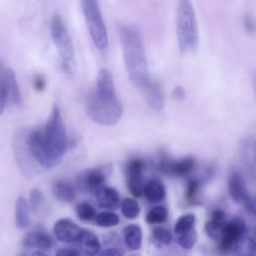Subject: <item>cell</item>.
<instances>
[{"mask_svg":"<svg viewBox=\"0 0 256 256\" xmlns=\"http://www.w3.org/2000/svg\"><path fill=\"white\" fill-rule=\"evenodd\" d=\"M228 191L237 204L245 205L250 199L246 181L238 171H233L228 179Z\"/></svg>","mask_w":256,"mask_h":256,"instance_id":"cell-13","label":"cell"},{"mask_svg":"<svg viewBox=\"0 0 256 256\" xmlns=\"http://www.w3.org/2000/svg\"><path fill=\"white\" fill-rule=\"evenodd\" d=\"M195 215L192 213H187L178 218L174 226V232L178 235L180 233L186 232L194 227L195 224Z\"/></svg>","mask_w":256,"mask_h":256,"instance_id":"cell-28","label":"cell"},{"mask_svg":"<svg viewBox=\"0 0 256 256\" xmlns=\"http://www.w3.org/2000/svg\"><path fill=\"white\" fill-rule=\"evenodd\" d=\"M245 232H246V224L243 219L234 218L233 220L226 222L221 238L219 239L220 249L223 252L232 251L237 241L244 236Z\"/></svg>","mask_w":256,"mask_h":256,"instance_id":"cell-10","label":"cell"},{"mask_svg":"<svg viewBox=\"0 0 256 256\" xmlns=\"http://www.w3.org/2000/svg\"><path fill=\"white\" fill-rule=\"evenodd\" d=\"M27 138L28 132L25 129L18 130L13 137L12 147L19 169L25 177L30 178L35 174L36 166L34 162L35 159L31 154Z\"/></svg>","mask_w":256,"mask_h":256,"instance_id":"cell-6","label":"cell"},{"mask_svg":"<svg viewBox=\"0 0 256 256\" xmlns=\"http://www.w3.org/2000/svg\"><path fill=\"white\" fill-rule=\"evenodd\" d=\"M200 189V181L198 179H191L186 187V198L188 201H194Z\"/></svg>","mask_w":256,"mask_h":256,"instance_id":"cell-35","label":"cell"},{"mask_svg":"<svg viewBox=\"0 0 256 256\" xmlns=\"http://www.w3.org/2000/svg\"><path fill=\"white\" fill-rule=\"evenodd\" d=\"M80 253L77 251V250H75V249H72V248H69V249H67V248H64V249H60L57 253H56V255H61V256H78Z\"/></svg>","mask_w":256,"mask_h":256,"instance_id":"cell-39","label":"cell"},{"mask_svg":"<svg viewBox=\"0 0 256 256\" xmlns=\"http://www.w3.org/2000/svg\"><path fill=\"white\" fill-rule=\"evenodd\" d=\"M22 243L27 248L47 250L53 245V240L45 231L37 229L27 233L24 236Z\"/></svg>","mask_w":256,"mask_h":256,"instance_id":"cell-15","label":"cell"},{"mask_svg":"<svg viewBox=\"0 0 256 256\" xmlns=\"http://www.w3.org/2000/svg\"><path fill=\"white\" fill-rule=\"evenodd\" d=\"M168 212L164 206L153 207L146 215V222L149 224H160L167 220Z\"/></svg>","mask_w":256,"mask_h":256,"instance_id":"cell-27","label":"cell"},{"mask_svg":"<svg viewBox=\"0 0 256 256\" xmlns=\"http://www.w3.org/2000/svg\"><path fill=\"white\" fill-rule=\"evenodd\" d=\"M176 34L182 54L194 52L199 43L198 25L194 8L189 0H180L176 12Z\"/></svg>","mask_w":256,"mask_h":256,"instance_id":"cell-3","label":"cell"},{"mask_svg":"<svg viewBox=\"0 0 256 256\" xmlns=\"http://www.w3.org/2000/svg\"><path fill=\"white\" fill-rule=\"evenodd\" d=\"M95 196L99 206L105 209H116L120 203L118 191L111 187L102 186L95 192Z\"/></svg>","mask_w":256,"mask_h":256,"instance_id":"cell-18","label":"cell"},{"mask_svg":"<svg viewBox=\"0 0 256 256\" xmlns=\"http://www.w3.org/2000/svg\"><path fill=\"white\" fill-rule=\"evenodd\" d=\"M82 251L87 255H95L100 252V242L97 236L88 230H83V233L79 239Z\"/></svg>","mask_w":256,"mask_h":256,"instance_id":"cell-23","label":"cell"},{"mask_svg":"<svg viewBox=\"0 0 256 256\" xmlns=\"http://www.w3.org/2000/svg\"><path fill=\"white\" fill-rule=\"evenodd\" d=\"M101 255H108V256H116V255H121L122 252L119 251L117 248H106L103 251L99 252Z\"/></svg>","mask_w":256,"mask_h":256,"instance_id":"cell-40","label":"cell"},{"mask_svg":"<svg viewBox=\"0 0 256 256\" xmlns=\"http://www.w3.org/2000/svg\"><path fill=\"white\" fill-rule=\"evenodd\" d=\"M53 194L55 198H57L59 201L70 203L75 198V189L74 187L66 182L65 180H57L52 188Z\"/></svg>","mask_w":256,"mask_h":256,"instance_id":"cell-22","label":"cell"},{"mask_svg":"<svg viewBox=\"0 0 256 256\" xmlns=\"http://www.w3.org/2000/svg\"><path fill=\"white\" fill-rule=\"evenodd\" d=\"M232 252L238 255H255L256 254V241L250 237L240 238L235 246L233 247Z\"/></svg>","mask_w":256,"mask_h":256,"instance_id":"cell-25","label":"cell"},{"mask_svg":"<svg viewBox=\"0 0 256 256\" xmlns=\"http://www.w3.org/2000/svg\"><path fill=\"white\" fill-rule=\"evenodd\" d=\"M184 90L181 88V87H175L173 92H172V96L173 98L177 99V100H182L184 98Z\"/></svg>","mask_w":256,"mask_h":256,"instance_id":"cell-41","label":"cell"},{"mask_svg":"<svg viewBox=\"0 0 256 256\" xmlns=\"http://www.w3.org/2000/svg\"><path fill=\"white\" fill-rule=\"evenodd\" d=\"M77 217L82 221H90L95 219L96 211L94 207L88 202H81L76 206Z\"/></svg>","mask_w":256,"mask_h":256,"instance_id":"cell-31","label":"cell"},{"mask_svg":"<svg viewBox=\"0 0 256 256\" xmlns=\"http://www.w3.org/2000/svg\"><path fill=\"white\" fill-rule=\"evenodd\" d=\"M43 202H44V196H43V193L41 192V190H39L37 188L31 189L30 193H29V206H30V208L34 212H36L40 209Z\"/></svg>","mask_w":256,"mask_h":256,"instance_id":"cell-33","label":"cell"},{"mask_svg":"<svg viewBox=\"0 0 256 256\" xmlns=\"http://www.w3.org/2000/svg\"><path fill=\"white\" fill-rule=\"evenodd\" d=\"M143 195L150 203H158L165 198L166 190L161 181L158 179H150L145 182Z\"/></svg>","mask_w":256,"mask_h":256,"instance_id":"cell-19","label":"cell"},{"mask_svg":"<svg viewBox=\"0 0 256 256\" xmlns=\"http://www.w3.org/2000/svg\"><path fill=\"white\" fill-rule=\"evenodd\" d=\"M86 110L90 118L101 125L116 124L123 112L122 105L117 96L102 95L93 91L86 100Z\"/></svg>","mask_w":256,"mask_h":256,"instance_id":"cell-4","label":"cell"},{"mask_svg":"<svg viewBox=\"0 0 256 256\" xmlns=\"http://www.w3.org/2000/svg\"><path fill=\"white\" fill-rule=\"evenodd\" d=\"M53 232L55 237L59 241L65 243H72L75 241H79L83 233V229L76 225L72 220L63 218L55 223Z\"/></svg>","mask_w":256,"mask_h":256,"instance_id":"cell-12","label":"cell"},{"mask_svg":"<svg viewBox=\"0 0 256 256\" xmlns=\"http://www.w3.org/2000/svg\"><path fill=\"white\" fill-rule=\"evenodd\" d=\"M50 33L64 64L69 66L74 56V49L66 26L59 15H55L52 18Z\"/></svg>","mask_w":256,"mask_h":256,"instance_id":"cell-7","label":"cell"},{"mask_svg":"<svg viewBox=\"0 0 256 256\" xmlns=\"http://www.w3.org/2000/svg\"><path fill=\"white\" fill-rule=\"evenodd\" d=\"M144 163L139 158L130 159L125 166L126 184L129 192L135 197H141L144 190V179H143Z\"/></svg>","mask_w":256,"mask_h":256,"instance_id":"cell-8","label":"cell"},{"mask_svg":"<svg viewBox=\"0 0 256 256\" xmlns=\"http://www.w3.org/2000/svg\"><path fill=\"white\" fill-rule=\"evenodd\" d=\"M196 241H197V233L194 230V228L178 234L177 242L183 249H186V250L191 249L195 245Z\"/></svg>","mask_w":256,"mask_h":256,"instance_id":"cell-32","label":"cell"},{"mask_svg":"<svg viewBox=\"0 0 256 256\" xmlns=\"http://www.w3.org/2000/svg\"><path fill=\"white\" fill-rule=\"evenodd\" d=\"M106 173L102 168L87 169L79 173L76 177V188L85 193L96 192L105 182Z\"/></svg>","mask_w":256,"mask_h":256,"instance_id":"cell-9","label":"cell"},{"mask_svg":"<svg viewBox=\"0 0 256 256\" xmlns=\"http://www.w3.org/2000/svg\"><path fill=\"white\" fill-rule=\"evenodd\" d=\"M4 82L8 101L17 107L22 106V97L17 83L16 75L10 68L4 69Z\"/></svg>","mask_w":256,"mask_h":256,"instance_id":"cell-17","label":"cell"},{"mask_svg":"<svg viewBox=\"0 0 256 256\" xmlns=\"http://www.w3.org/2000/svg\"><path fill=\"white\" fill-rule=\"evenodd\" d=\"M225 225L226 221L224 212L220 209H216L211 213L210 219L206 222L205 231L211 239L219 240L221 238Z\"/></svg>","mask_w":256,"mask_h":256,"instance_id":"cell-16","label":"cell"},{"mask_svg":"<svg viewBox=\"0 0 256 256\" xmlns=\"http://www.w3.org/2000/svg\"><path fill=\"white\" fill-rule=\"evenodd\" d=\"M33 87L36 91H43L46 87L45 77L41 74H37L33 79Z\"/></svg>","mask_w":256,"mask_h":256,"instance_id":"cell-36","label":"cell"},{"mask_svg":"<svg viewBox=\"0 0 256 256\" xmlns=\"http://www.w3.org/2000/svg\"><path fill=\"white\" fill-rule=\"evenodd\" d=\"M97 93L108 96H115V87L111 72L106 68H101L97 74L96 90Z\"/></svg>","mask_w":256,"mask_h":256,"instance_id":"cell-20","label":"cell"},{"mask_svg":"<svg viewBox=\"0 0 256 256\" xmlns=\"http://www.w3.org/2000/svg\"><path fill=\"white\" fill-rule=\"evenodd\" d=\"M244 206L250 214L256 216V197H250V199Z\"/></svg>","mask_w":256,"mask_h":256,"instance_id":"cell-38","label":"cell"},{"mask_svg":"<svg viewBox=\"0 0 256 256\" xmlns=\"http://www.w3.org/2000/svg\"><path fill=\"white\" fill-rule=\"evenodd\" d=\"M94 220H95V223L101 227H113L118 225L120 221L117 214L109 211H105L97 214Z\"/></svg>","mask_w":256,"mask_h":256,"instance_id":"cell-30","label":"cell"},{"mask_svg":"<svg viewBox=\"0 0 256 256\" xmlns=\"http://www.w3.org/2000/svg\"><path fill=\"white\" fill-rule=\"evenodd\" d=\"M252 160H253L254 164L256 165V141L254 142V144L252 146Z\"/></svg>","mask_w":256,"mask_h":256,"instance_id":"cell-42","label":"cell"},{"mask_svg":"<svg viewBox=\"0 0 256 256\" xmlns=\"http://www.w3.org/2000/svg\"><path fill=\"white\" fill-rule=\"evenodd\" d=\"M146 103L154 110H161L164 107V95L160 85L152 80L141 88Z\"/></svg>","mask_w":256,"mask_h":256,"instance_id":"cell-14","label":"cell"},{"mask_svg":"<svg viewBox=\"0 0 256 256\" xmlns=\"http://www.w3.org/2000/svg\"><path fill=\"white\" fill-rule=\"evenodd\" d=\"M124 240L131 250H138L142 244V230L138 225L130 224L124 229Z\"/></svg>","mask_w":256,"mask_h":256,"instance_id":"cell-24","label":"cell"},{"mask_svg":"<svg viewBox=\"0 0 256 256\" xmlns=\"http://www.w3.org/2000/svg\"><path fill=\"white\" fill-rule=\"evenodd\" d=\"M255 235H256V229H255Z\"/></svg>","mask_w":256,"mask_h":256,"instance_id":"cell-44","label":"cell"},{"mask_svg":"<svg viewBox=\"0 0 256 256\" xmlns=\"http://www.w3.org/2000/svg\"><path fill=\"white\" fill-rule=\"evenodd\" d=\"M82 11L94 45L99 50H105L108 46V37L97 0H82Z\"/></svg>","mask_w":256,"mask_h":256,"instance_id":"cell-5","label":"cell"},{"mask_svg":"<svg viewBox=\"0 0 256 256\" xmlns=\"http://www.w3.org/2000/svg\"><path fill=\"white\" fill-rule=\"evenodd\" d=\"M243 23H244V26L246 28V30L249 32V33H254L255 30H256V24H255V21L254 19L249 16V15H245L243 17Z\"/></svg>","mask_w":256,"mask_h":256,"instance_id":"cell-37","label":"cell"},{"mask_svg":"<svg viewBox=\"0 0 256 256\" xmlns=\"http://www.w3.org/2000/svg\"><path fill=\"white\" fill-rule=\"evenodd\" d=\"M195 161L192 157H185L178 160H171L167 157H161L158 162V169L169 176L184 177L194 168Z\"/></svg>","mask_w":256,"mask_h":256,"instance_id":"cell-11","label":"cell"},{"mask_svg":"<svg viewBox=\"0 0 256 256\" xmlns=\"http://www.w3.org/2000/svg\"><path fill=\"white\" fill-rule=\"evenodd\" d=\"M121 212L127 219H135L140 213L138 202L132 198H124L121 202Z\"/></svg>","mask_w":256,"mask_h":256,"instance_id":"cell-26","label":"cell"},{"mask_svg":"<svg viewBox=\"0 0 256 256\" xmlns=\"http://www.w3.org/2000/svg\"><path fill=\"white\" fill-rule=\"evenodd\" d=\"M253 88H254V93H255V97H256V72L253 77Z\"/></svg>","mask_w":256,"mask_h":256,"instance_id":"cell-43","label":"cell"},{"mask_svg":"<svg viewBox=\"0 0 256 256\" xmlns=\"http://www.w3.org/2000/svg\"><path fill=\"white\" fill-rule=\"evenodd\" d=\"M152 239L156 246L164 247L171 243L172 234L169 230L163 227H156L152 232Z\"/></svg>","mask_w":256,"mask_h":256,"instance_id":"cell-29","label":"cell"},{"mask_svg":"<svg viewBox=\"0 0 256 256\" xmlns=\"http://www.w3.org/2000/svg\"><path fill=\"white\" fill-rule=\"evenodd\" d=\"M28 144L35 161L42 167L58 165L67 149V134L60 109L54 106L50 116L41 129L28 133Z\"/></svg>","mask_w":256,"mask_h":256,"instance_id":"cell-1","label":"cell"},{"mask_svg":"<svg viewBox=\"0 0 256 256\" xmlns=\"http://www.w3.org/2000/svg\"><path fill=\"white\" fill-rule=\"evenodd\" d=\"M7 101H8V98H7L5 82H4V68L0 64V115L4 112Z\"/></svg>","mask_w":256,"mask_h":256,"instance_id":"cell-34","label":"cell"},{"mask_svg":"<svg viewBox=\"0 0 256 256\" xmlns=\"http://www.w3.org/2000/svg\"><path fill=\"white\" fill-rule=\"evenodd\" d=\"M119 35L128 77L136 87L141 89L149 80L142 38L136 29L128 26H121Z\"/></svg>","mask_w":256,"mask_h":256,"instance_id":"cell-2","label":"cell"},{"mask_svg":"<svg viewBox=\"0 0 256 256\" xmlns=\"http://www.w3.org/2000/svg\"><path fill=\"white\" fill-rule=\"evenodd\" d=\"M30 206L24 197H18L15 204V225L18 229H26L30 224Z\"/></svg>","mask_w":256,"mask_h":256,"instance_id":"cell-21","label":"cell"}]
</instances>
